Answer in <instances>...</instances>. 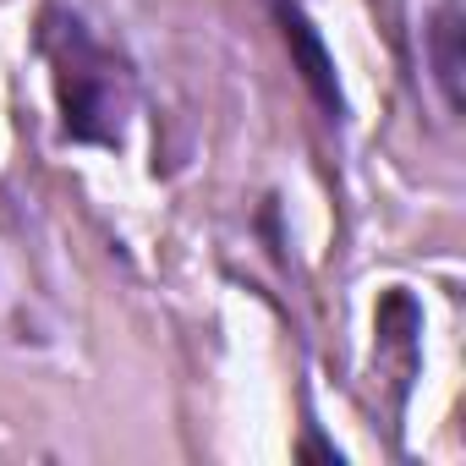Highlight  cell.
<instances>
[{
    "label": "cell",
    "instance_id": "cell-1",
    "mask_svg": "<svg viewBox=\"0 0 466 466\" xmlns=\"http://www.w3.org/2000/svg\"><path fill=\"white\" fill-rule=\"evenodd\" d=\"M34 50L50 66L61 143L105 148L116 154L127 143V110H132V61L105 45L88 17L66 0H45L34 17Z\"/></svg>",
    "mask_w": 466,
    "mask_h": 466
},
{
    "label": "cell",
    "instance_id": "cell-2",
    "mask_svg": "<svg viewBox=\"0 0 466 466\" xmlns=\"http://www.w3.org/2000/svg\"><path fill=\"white\" fill-rule=\"evenodd\" d=\"M269 17L280 28V45L291 56V72H297L302 94L313 99V110L329 127H340L346 121V88H340V66H335V50H329L324 28L313 23V12L302 0H269Z\"/></svg>",
    "mask_w": 466,
    "mask_h": 466
},
{
    "label": "cell",
    "instance_id": "cell-3",
    "mask_svg": "<svg viewBox=\"0 0 466 466\" xmlns=\"http://www.w3.org/2000/svg\"><path fill=\"white\" fill-rule=\"evenodd\" d=\"M422 66L439 88V105L461 116V77H466V23H461V0H439L422 17Z\"/></svg>",
    "mask_w": 466,
    "mask_h": 466
},
{
    "label": "cell",
    "instance_id": "cell-4",
    "mask_svg": "<svg viewBox=\"0 0 466 466\" xmlns=\"http://www.w3.org/2000/svg\"><path fill=\"white\" fill-rule=\"evenodd\" d=\"M373 335H379V351H400V368L417 373V335H422V308L406 286H390L373 308Z\"/></svg>",
    "mask_w": 466,
    "mask_h": 466
}]
</instances>
